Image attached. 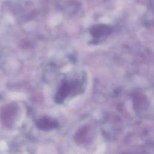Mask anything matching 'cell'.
I'll return each instance as SVG.
<instances>
[{
	"instance_id": "obj_3",
	"label": "cell",
	"mask_w": 154,
	"mask_h": 154,
	"mask_svg": "<svg viewBox=\"0 0 154 154\" xmlns=\"http://www.w3.org/2000/svg\"><path fill=\"white\" fill-rule=\"evenodd\" d=\"M72 89V85L67 82H64L61 85L59 90L55 97V100L58 103H62L66 97L70 94L71 90Z\"/></svg>"
},
{
	"instance_id": "obj_5",
	"label": "cell",
	"mask_w": 154,
	"mask_h": 154,
	"mask_svg": "<svg viewBox=\"0 0 154 154\" xmlns=\"http://www.w3.org/2000/svg\"><path fill=\"white\" fill-rule=\"evenodd\" d=\"M91 33L94 38H99L105 33V28L102 26H94L91 29Z\"/></svg>"
},
{
	"instance_id": "obj_4",
	"label": "cell",
	"mask_w": 154,
	"mask_h": 154,
	"mask_svg": "<svg viewBox=\"0 0 154 154\" xmlns=\"http://www.w3.org/2000/svg\"><path fill=\"white\" fill-rule=\"evenodd\" d=\"M87 132V129L86 127H83L80 129H79L78 131L75 134V140L78 143H81L85 139Z\"/></svg>"
},
{
	"instance_id": "obj_1",
	"label": "cell",
	"mask_w": 154,
	"mask_h": 154,
	"mask_svg": "<svg viewBox=\"0 0 154 154\" xmlns=\"http://www.w3.org/2000/svg\"><path fill=\"white\" fill-rule=\"evenodd\" d=\"M16 112L17 106L13 103L4 106L1 111L0 113V117L2 123L7 126L11 125Z\"/></svg>"
},
{
	"instance_id": "obj_2",
	"label": "cell",
	"mask_w": 154,
	"mask_h": 154,
	"mask_svg": "<svg viewBox=\"0 0 154 154\" xmlns=\"http://www.w3.org/2000/svg\"><path fill=\"white\" fill-rule=\"evenodd\" d=\"M36 126L42 131H50L58 127V122L52 118L43 117L38 119L36 122Z\"/></svg>"
}]
</instances>
